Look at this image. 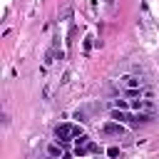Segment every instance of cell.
Listing matches in <instances>:
<instances>
[{"mask_svg":"<svg viewBox=\"0 0 159 159\" xmlns=\"http://www.w3.org/2000/svg\"><path fill=\"white\" fill-rule=\"evenodd\" d=\"M119 82H122L127 89H142V80H139L137 75H124V77H119Z\"/></svg>","mask_w":159,"mask_h":159,"instance_id":"cell-4","label":"cell"},{"mask_svg":"<svg viewBox=\"0 0 159 159\" xmlns=\"http://www.w3.org/2000/svg\"><path fill=\"white\" fill-rule=\"evenodd\" d=\"M87 154H102V147H99L97 142H92L87 134L75 137V157H77V159H84Z\"/></svg>","mask_w":159,"mask_h":159,"instance_id":"cell-1","label":"cell"},{"mask_svg":"<svg viewBox=\"0 0 159 159\" xmlns=\"http://www.w3.org/2000/svg\"><path fill=\"white\" fill-rule=\"evenodd\" d=\"M80 134H84V132H82V127H77V124H57V127H55V137H57L60 144H67L70 139H75V137H80Z\"/></svg>","mask_w":159,"mask_h":159,"instance_id":"cell-2","label":"cell"},{"mask_svg":"<svg viewBox=\"0 0 159 159\" xmlns=\"http://www.w3.org/2000/svg\"><path fill=\"white\" fill-rule=\"evenodd\" d=\"M47 154H50V157H55V159H57V157H62V144H60V142L47 144Z\"/></svg>","mask_w":159,"mask_h":159,"instance_id":"cell-5","label":"cell"},{"mask_svg":"<svg viewBox=\"0 0 159 159\" xmlns=\"http://www.w3.org/2000/svg\"><path fill=\"white\" fill-rule=\"evenodd\" d=\"M107 157H112V159L119 157V147H109V149H107Z\"/></svg>","mask_w":159,"mask_h":159,"instance_id":"cell-7","label":"cell"},{"mask_svg":"<svg viewBox=\"0 0 159 159\" xmlns=\"http://www.w3.org/2000/svg\"><path fill=\"white\" fill-rule=\"evenodd\" d=\"M92 50V37H84V52Z\"/></svg>","mask_w":159,"mask_h":159,"instance_id":"cell-8","label":"cell"},{"mask_svg":"<svg viewBox=\"0 0 159 159\" xmlns=\"http://www.w3.org/2000/svg\"><path fill=\"white\" fill-rule=\"evenodd\" d=\"M99 132H102V134H107V137H122L127 129H124V124H122V122H104V124L99 127Z\"/></svg>","mask_w":159,"mask_h":159,"instance_id":"cell-3","label":"cell"},{"mask_svg":"<svg viewBox=\"0 0 159 159\" xmlns=\"http://www.w3.org/2000/svg\"><path fill=\"white\" fill-rule=\"evenodd\" d=\"M75 119H80V122H87V119H84V112H75Z\"/></svg>","mask_w":159,"mask_h":159,"instance_id":"cell-10","label":"cell"},{"mask_svg":"<svg viewBox=\"0 0 159 159\" xmlns=\"http://www.w3.org/2000/svg\"><path fill=\"white\" fill-rule=\"evenodd\" d=\"M139 107H144V102H142V99H134V102H132V109H139Z\"/></svg>","mask_w":159,"mask_h":159,"instance_id":"cell-9","label":"cell"},{"mask_svg":"<svg viewBox=\"0 0 159 159\" xmlns=\"http://www.w3.org/2000/svg\"><path fill=\"white\" fill-rule=\"evenodd\" d=\"M129 107H132V104L124 102V99H114V102H112V109H129Z\"/></svg>","mask_w":159,"mask_h":159,"instance_id":"cell-6","label":"cell"},{"mask_svg":"<svg viewBox=\"0 0 159 159\" xmlns=\"http://www.w3.org/2000/svg\"><path fill=\"white\" fill-rule=\"evenodd\" d=\"M47 159H55V157H50V154H47Z\"/></svg>","mask_w":159,"mask_h":159,"instance_id":"cell-11","label":"cell"}]
</instances>
